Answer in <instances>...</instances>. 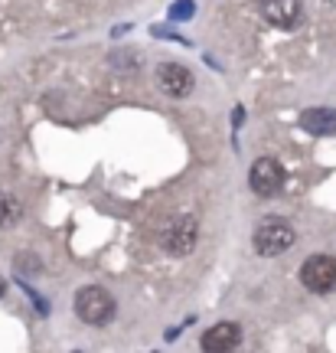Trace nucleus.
<instances>
[{
    "instance_id": "20e7f679",
    "label": "nucleus",
    "mask_w": 336,
    "mask_h": 353,
    "mask_svg": "<svg viewBox=\"0 0 336 353\" xmlns=\"http://www.w3.org/2000/svg\"><path fill=\"white\" fill-rule=\"evenodd\" d=\"M196 236H200V229H196V219L193 216H176L167 223V229L160 232V245L167 249L170 255L176 259H183V255L193 252V245H196Z\"/></svg>"
},
{
    "instance_id": "f03ea898",
    "label": "nucleus",
    "mask_w": 336,
    "mask_h": 353,
    "mask_svg": "<svg viewBox=\"0 0 336 353\" xmlns=\"http://www.w3.org/2000/svg\"><path fill=\"white\" fill-rule=\"evenodd\" d=\"M114 307H118L114 298L105 288H98V285H85V288H78V294H75V314L82 317L85 324H92V327L108 324L114 317Z\"/></svg>"
},
{
    "instance_id": "f257e3e1",
    "label": "nucleus",
    "mask_w": 336,
    "mask_h": 353,
    "mask_svg": "<svg viewBox=\"0 0 336 353\" xmlns=\"http://www.w3.org/2000/svg\"><path fill=\"white\" fill-rule=\"evenodd\" d=\"M294 229H291V223L287 219H281V216H264L262 223L255 226V252L264 255V259H274V255L287 252L291 245H294Z\"/></svg>"
},
{
    "instance_id": "6e6552de",
    "label": "nucleus",
    "mask_w": 336,
    "mask_h": 353,
    "mask_svg": "<svg viewBox=\"0 0 336 353\" xmlns=\"http://www.w3.org/2000/svg\"><path fill=\"white\" fill-rule=\"evenodd\" d=\"M200 343H202V350H209V353H229L242 343V327L232 324V321H222V324L206 330Z\"/></svg>"
},
{
    "instance_id": "39448f33",
    "label": "nucleus",
    "mask_w": 336,
    "mask_h": 353,
    "mask_svg": "<svg viewBox=\"0 0 336 353\" xmlns=\"http://www.w3.org/2000/svg\"><path fill=\"white\" fill-rule=\"evenodd\" d=\"M249 187L258 193V196H274L277 190L284 187V170L274 157H258L249 170Z\"/></svg>"
},
{
    "instance_id": "7ed1b4c3",
    "label": "nucleus",
    "mask_w": 336,
    "mask_h": 353,
    "mask_svg": "<svg viewBox=\"0 0 336 353\" xmlns=\"http://www.w3.org/2000/svg\"><path fill=\"white\" fill-rule=\"evenodd\" d=\"M300 281L313 294H330L336 291V259L333 255H311L300 265Z\"/></svg>"
},
{
    "instance_id": "423d86ee",
    "label": "nucleus",
    "mask_w": 336,
    "mask_h": 353,
    "mask_svg": "<svg viewBox=\"0 0 336 353\" xmlns=\"http://www.w3.org/2000/svg\"><path fill=\"white\" fill-rule=\"evenodd\" d=\"M258 10L271 26L294 30L304 20V3L300 0H258Z\"/></svg>"
},
{
    "instance_id": "1a4fd4ad",
    "label": "nucleus",
    "mask_w": 336,
    "mask_h": 353,
    "mask_svg": "<svg viewBox=\"0 0 336 353\" xmlns=\"http://www.w3.org/2000/svg\"><path fill=\"white\" fill-rule=\"evenodd\" d=\"M300 128L311 134H336V108H307L300 114Z\"/></svg>"
},
{
    "instance_id": "0eeeda50",
    "label": "nucleus",
    "mask_w": 336,
    "mask_h": 353,
    "mask_svg": "<svg viewBox=\"0 0 336 353\" xmlns=\"http://www.w3.org/2000/svg\"><path fill=\"white\" fill-rule=\"evenodd\" d=\"M157 85L170 99H187L189 92H193V72L180 63H160L157 65Z\"/></svg>"
},
{
    "instance_id": "9b49d317",
    "label": "nucleus",
    "mask_w": 336,
    "mask_h": 353,
    "mask_svg": "<svg viewBox=\"0 0 336 353\" xmlns=\"http://www.w3.org/2000/svg\"><path fill=\"white\" fill-rule=\"evenodd\" d=\"M0 294H3V281H0Z\"/></svg>"
},
{
    "instance_id": "9d476101",
    "label": "nucleus",
    "mask_w": 336,
    "mask_h": 353,
    "mask_svg": "<svg viewBox=\"0 0 336 353\" xmlns=\"http://www.w3.org/2000/svg\"><path fill=\"white\" fill-rule=\"evenodd\" d=\"M20 216H23V206H20V203L13 200V196H0V229L13 226Z\"/></svg>"
}]
</instances>
